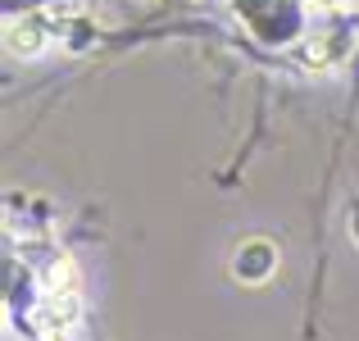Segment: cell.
<instances>
[{"mask_svg": "<svg viewBox=\"0 0 359 341\" xmlns=\"http://www.w3.org/2000/svg\"><path fill=\"white\" fill-rule=\"evenodd\" d=\"M82 305H78V291H41V305H36V333L41 337H64L73 323H78Z\"/></svg>", "mask_w": 359, "mask_h": 341, "instance_id": "obj_1", "label": "cell"}, {"mask_svg": "<svg viewBox=\"0 0 359 341\" xmlns=\"http://www.w3.org/2000/svg\"><path fill=\"white\" fill-rule=\"evenodd\" d=\"M278 264H282V255L269 236H245L237 246V255H232V273H237L241 282H264Z\"/></svg>", "mask_w": 359, "mask_h": 341, "instance_id": "obj_2", "label": "cell"}, {"mask_svg": "<svg viewBox=\"0 0 359 341\" xmlns=\"http://www.w3.org/2000/svg\"><path fill=\"white\" fill-rule=\"evenodd\" d=\"M5 46L14 55H27V60L41 55L46 51V23L41 18H18V23H9L5 27Z\"/></svg>", "mask_w": 359, "mask_h": 341, "instance_id": "obj_3", "label": "cell"}, {"mask_svg": "<svg viewBox=\"0 0 359 341\" xmlns=\"http://www.w3.org/2000/svg\"><path fill=\"white\" fill-rule=\"evenodd\" d=\"M41 287L46 291H78V264H73L69 255H55L41 273Z\"/></svg>", "mask_w": 359, "mask_h": 341, "instance_id": "obj_4", "label": "cell"}, {"mask_svg": "<svg viewBox=\"0 0 359 341\" xmlns=\"http://www.w3.org/2000/svg\"><path fill=\"white\" fill-rule=\"evenodd\" d=\"M309 5H318V9H341L346 0H309Z\"/></svg>", "mask_w": 359, "mask_h": 341, "instance_id": "obj_5", "label": "cell"}, {"mask_svg": "<svg viewBox=\"0 0 359 341\" xmlns=\"http://www.w3.org/2000/svg\"><path fill=\"white\" fill-rule=\"evenodd\" d=\"M351 232H355V241H359V205L351 210Z\"/></svg>", "mask_w": 359, "mask_h": 341, "instance_id": "obj_6", "label": "cell"}]
</instances>
